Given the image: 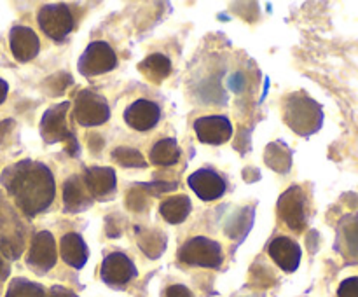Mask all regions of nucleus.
I'll list each match as a JSON object with an SVG mask.
<instances>
[{
  "label": "nucleus",
  "instance_id": "1",
  "mask_svg": "<svg viewBox=\"0 0 358 297\" xmlns=\"http://www.w3.org/2000/svg\"><path fill=\"white\" fill-rule=\"evenodd\" d=\"M0 184L28 219L49 210L56 198L55 175L41 161L21 159L10 164L0 175Z\"/></svg>",
  "mask_w": 358,
  "mask_h": 297
},
{
  "label": "nucleus",
  "instance_id": "2",
  "mask_svg": "<svg viewBox=\"0 0 358 297\" xmlns=\"http://www.w3.org/2000/svg\"><path fill=\"white\" fill-rule=\"evenodd\" d=\"M283 121L299 136H311L324 126V108L304 91L289 94L283 101Z\"/></svg>",
  "mask_w": 358,
  "mask_h": 297
},
{
  "label": "nucleus",
  "instance_id": "3",
  "mask_svg": "<svg viewBox=\"0 0 358 297\" xmlns=\"http://www.w3.org/2000/svg\"><path fill=\"white\" fill-rule=\"evenodd\" d=\"M27 243V224L0 191V254L9 261L21 257Z\"/></svg>",
  "mask_w": 358,
  "mask_h": 297
},
{
  "label": "nucleus",
  "instance_id": "4",
  "mask_svg": "<svg viewBox=\"0 0 358 297\" xmlns=\"http://www.w3.org/2000/svg\"><path fill=\"white\" fill-rule=\"evenodd\" d=\"M70 101H62L55 107L48 108L41 119V136L48 145L52 143H65L69 156H79V142L76 138V133L70 129L66 115L70 110Z\"/></svg>",
  "mask_w": 358,
  "mask_h": 297
},
{
  "label": "nucleus",
  "instance_id": "5",
  "mask_svg": "<svg viewBox=\"0 0 358 297\" xmlns=\"http://www.w3.org/2000/svg\"><path fill=\"white\" fill-rule=\"evenodd\" d=\"M177 257L187 266L219 269L224 262V250L219 241L212 238L194 236L178 248Z\"/></svg>",
  "mask_w": 358,
  "mask_h": 297
},
{
  "label": "nucleus",
  "instance_id": "6",
  "mask_svg": "<svg viewBox=\"0 0 358 297\" xmlns=\"http://www.w3.org/2000/svg\"><path fill=\"white\" fill-rule=\"evenodd\" d=\"M73 117L84 128L101 126L110 119V105L96 91L83 89L73 100Z\"/></svg>",
  "mask_w": 358,
  "mask_h": 297
},
{
  "label": "nucleus",
  "instance_id": "7",
  "mask_svg": "<svg viewBox=\"0 0 358 297\" xmlns=\"http://www.w3.org/2000/svg\"><path fill=\"white\" fill-rule=\"evenodd\" d=\"M41 30L55 42H65L73 30V14L66 3H45L38 9Z\"/></svg>",
  "mask_w": 358,
  "mask_h": 297
},
{
  "label": "nucleus",
  "instance_id": "8",
  "mask_svg": "<svg viewBox=\"0 0 358 297\" xmlns=\"http://www.w3.org/2000/svg\"><path fill=\"white\" fill-rule=\"evenodd\" d=\"M280 219L283 220L289 229L296 233H303L308 226V199L299 185H292L287 189L276 203Z\"/></svg>",
  "mask_w": 358,
  "mask_h": 297
},
{
  "label": "nucleus",
  "instance_id": "9",
  "mask_svg": "<svg viewBox=\"0 0 358 297\" xmlns=\"http://www.w3.org/2000/svg\"><path fill=\"white\" fill-rule=\"evenodd\" d=\"M117 66V56L115 51L112 49L110 44L103 41H94L84 49L80 55L77 68H79L80 75L83 77H94V75H103V73L112 72Z\"/></svg>",
  "mask_w": 358,
  "mask_h": 297
},
{
  "label": "nucleus",
  "instance_id": "10",
  "mask_svg": "<svg viewBox=\"0 0 358 297\" xmlns=\"http://www.w3.org/2000/svg\"><path fill=\"white\" fill-rule=\"evenodd\" d=\"M58 261V248L52 233L38 231L31 238L30 248L27 254V266L37 275H45L51 271Z\"/></svg>",
  "mask_w": 358,
  "mask_h": 297
},
{
  "label": "nucleus",
  "instance_id": "11",
  "mask_svg": "<svg viewBox=\"0 0 358 297\" xmlns=\"http://www.w3.org/2000/svg\"><path fill=\"white\" fill-rule=\"evenodd\" d=\"M138 275V269L133 264L131 259L122 252H112L103 259L100 268L101 282L112 289H122L128 285L135 276Z\"/></svg>",
  "mask_w": 358,
  "mask_h": 297
},
{
  "label": "nucleus",
  "instance_id": "12",
  "mask_svg": "<svg viewBox=\"0 0 358 297\" xmlns=\"http://www.w3.org/2000/svg\"><path fill=\"white\" fill-rule=\"evenodd\" d=\"M83 182L91 198L96 199V201H107L108 198H114L115 189H117L115 170L110 166L86 168L83 175Z\"/></svg>",
  "mask_w": 358,
  "mask_h": 297
},
{
  "label": "nucleus",
  "instance_id": "13",
  "mask_svg": "<svg viewBox=\"0 0 358 297\" xmlns=\"http://www.w3.org/2000/svg\"><path fill=\"white\" fill-rule=\"evenodd\" d=\"M189 187L201 201H215L226 194L227 184L212 168H199L187 178Z\"/></svg>",
  "mask_w": 358,
  "mask_h": 297
},
{
  "label": "nucleus",
  "instance_id": "14",
  "mask_svg": "<svg viewBox=\"0 0 358 297\" xmlns=\"http://www.w3.org/2000/svg\"><path fill=\"white\" fill-rule=\"evenodd\" d=\"M196 136L206 145H222L233 136V124L226 115H205L194 121Z\"/></svg>",
  "mask_w": 358,
  "mask_h": 297
},
{
  "label": "nucleus",
  "instance_id": "15",
  "mask_svg": "<svg viewBox=\"0 0 358 297\" xmlns=\"http://www.w3.org/2000/svg\"><path fill=\"white\" fill-rule=\"evenodd\" d=\"M334 248L345 261L358 262V212L348 213L338 222Z\"/></svg>",
  "mask_w": 358,
  "mask_h": 297
},
{
  "label": "nucleus",
  "instance_id": "16",
  "mask_svg": "<svg viewBox=\"0 0 358 297\" xmlns=\"http://www.w3.org/2000/svg\"><path fill=\"white\" fill-rule=\"evenodd\" d=\"M161 119V107L156 101L136 100L124 110V121L136 131H150Z\"/></svg>",
  "mask_w": 358,
  "mask_h": 297
},
{
  "label": "nucleus",
  "instance_id": "17",
  "mask_svg": "<svg viewBox=\"0 0 358 297\" xmlns=\"http://www.w3.org/2000/svg\"><path fill=\"white\" fill-rule=\"evenodd\" d=\"M268 254L273 261L276 262L280 269L285 273L297 271L301 264V257H303V248L299 247L297 241H294L289 236H276L275 240L269 243Z\"/></svg>",
  "mask_w": 358,
  "mask_h": 297
},
{
  "label": "nucleus",
  "instance_id": "18",
  "mask_svg": "<svg viewBox=\"0 0 358 297\" xmlns=\"http://www.w3.org/2000/svg\"><path fill=\"white\" fill-rule=\"evenodd\" d=\"M9 45L13 56L20 63L31 61L41 51V41L30 27L16 24L9 31Z\"/></svg>",
  "mask_w": 358,
  "mask_h": 297
},
{
  "label": "nucleus",
  "instance_id": "19",
  "mask_svg": "<svg viewBox=\"0 0 358 297\" xmlns=\"http://www.w3.org/2000/svg\"><path fill=\"white\" fill-rule=\"evenodd\" d=\"M94 199L87 192L80 175H72L63 182V210L66 213H83L93 206Z\"/></svg>",
  "mask_w": 358,
  "mask_h": 297
},
{
  "label": "nucleus",
  "instance_id": "20",
  "mask_svg": "<svg viewBox=\"0 0 358 297\" xmlns=\"http://www.w3.org/2000/svg\"><path fill=\"white\" fill-rule=\"evenodd\" d=\"M62 259L73 269H83L90 259V248L80 234L66 233L59 241Z\"/></svg>",
  "mask_w": 358,
  "mask_h": 297
},
{
  "label": "nucleus",
  "instance_id": "21",
  "mask_svg": "<svg viewBox=\"0 0 358 297\" xmlns=\"http://www.w3.org/2000/svg\"><path fill=\"white\" fill-rule=\"evenodd\" d=\"M136 241L143 254L149 259H159L166 252L168 238L159 229H145V227H135Z\"/></svg>",
  "mask_w": 358,
  "mask_h": 297
},
{
  "label": "nucleus",
  "instance_id": "22",
  "mask_svg": "<svg viewBox=\"0 0 358 297\" xmlns=\"http://www.w3.org/2000/svg\"><path fill=\"white\" fill-rule=\"evenodd\" d=\"M191 212L192 203L189 199V196L185 194L171 196V198H166L159 205V213L163 215V219L168 224H173V226L185 222V219L191 215Z\"/></svg>",
  "mask_w": 358,
  "mask_h": 297
},
{
  "label": "nucleus",
  "instance_id": "23",
  "mask_svg": "<svg viewBox=\"0 0 358 297\" xmlns=\"http://www.w3.org/2000/svg\"><path fill=\"white\" fill-rule=\"evenodd\" d=\"M264 163L276 173H289L292 168V150L282 140L268 143L264 150Z\"/></svg>",
  "mask_w": 358,
  "mask_h": 297
},
{
  "label": "nucleus",
  "instance_id": "24",
  "mask_svg": "<svg viewBox=\"0 0 358 297\" xmlns=\"http://www.w3.org/2000/svg\"><path fill=\"white\" fill-rule=\"evenodd\" d=\"M138 70L147 80L159 84L164 79H168V75L171 73V61L168 56L161 55V52H154V55H149L138 63Z\"/></svg>",
  "mask_w": 358,
  "mask_h": 297
},
{
  "label": "nucleus",
  "instance_id": "25",
  "mask_svg": "<svg viewBox=\"0 0 358 297\" xmlns=\"http://www.w3.org/2000/svg\"><path fill=\"white\" fill-rule=\"evenodd\" d=\"M180 159V147L175 138H163L149 150V161L154 166H171Z\"/></svg>",
  "mask_w": 358,
  "mask_h": 297
},
{
  "label": "nucleus",
  "instance_id": "26",
  "mask_svg": "<svg viewBox=\"0 0 358 297\" xmlns=\"http://www.w3.org/2000/svg\"><path fill=\"white\" fill-rule=\"evenodd\" d=\"M252 226H254V208H241L227 220L224 231L233 240L243 241L248 231L252 229Z\"/></svg>",
  "mask_w": 358,
  "mask_h": 297
},
{
  "label": "nucleus",
  "instance_id": "27",
  "mask_svg": "<svg viewBox=\"0 0 358 297\" xmlns=\"http://www.w3.org/2000/svg\"><path fill=\"white\" fill-rule=\"evenodd\" d=\"M6 297H45V289L27 278L10 280Z\"/></svg>",
  "mask_w": 358,
  "mask_h": 297
},
{
  "label": "nucleus",
  "instance_id": "28",
  "mask_svg": "<svg viewBox=\"0 0 358 297\" xmlns=\"http://www.w3.org/2000/svg\"><path fill=\"white\" fill-rule=\"evenodd\" d=\"M112 159L121 164L122 168H142L143 170V168L149 166L142 152L133 149V147H117V149L112 150Z\"/></svg>",
  "mask_w": 358,
  "mask_h": 297
},
{
  "label": "nucleus",
  "instance_id": "29",
  "mask_svg": "<svg viewBox=\"0 0 358 297\" xmlns=\"http://www.w3.org/2000/svg\"><path fill=\"white\" fill-rule=\"evenodd\" d=\"M126 206H128L131 212H145V210L149 208V194L136 184L135 187L128 192V196H126Z\"/></svg>",
  "mask_w": 358,
  "mask_h": 297
},
{
  "label": "nucleus",
  "instance_id": "30",
  "mask_svg": "<svg viewBox=\"0 0 358 297\" xmlns=\"http://www.w3.org/2000/svg\"><path fill=\"white\" fill-rule=\"evenodd\" d=\"M72 82L73 79L70 73L66 72L55 73V75L45 79V91H48V94H62Z\"/></svg>",
  "mask_w": 358,
  "mask_h": 297
},
{
  "label": "nucleus",
  "instance_id": "31",
  "mask_svg": "<svg viewBox=\"0 0 358 297\" xmlns=\"http://www.w3.org/2000/svg\"><path fill=\"white\" fill-rule=\"evenodd\" d=\"M147 194H152V196H161L164 192H170L175 191L178 187L177 182H152V184H138Z\"/></svg>",
  "mask_w": 358,
  "mask_h": 297
},
{
  "label": "nucleus",
  "instance_id": "32",
  "mask_svg": "<svg viewBox=\"0 0 358 297\" xmlns=\"http://www.w3.org/2000/svg\"><path fill=\"white\" fill-rule=\"evenodd\" d=\"M338 297H358V276L343 280L338 289Z\"/></svg>",
  "mask_w": 358,
  "mask_h": 297
},
{
  "label": "nucleus",
  "instance_id": "33",
  "mask_svg": "<svg viewBox=\"0 0 358 297\" xmlns=\"http://www.w3.org/2000/svg\"><path fill=\"white\" fill-rule=\"evenodd\" d=\"M227 86H229V89L233 93H241L245 89V86H247V77H245L243 72H234L229 77V80H227Z\"/></svg>",
  "mask_w": 358,
  "mask_h": 297
},
{
  "label": "nucleus",
  "instance_id": "34",
  "mask_svg": "<svg viewBox=\"0 0 358 297\" xmlns=\"http://www.w3.org/2000/svg\"><path fill=\"white\" fill-rule=\"evenodd\" d=\"M164 297H194L185 285H170L164 292Z\"/></svg>",
  "mask_w": 358,
  "mask_h": 297
},
{
  "label": "nucleus",
  "instance_id": "35",
  "mask_svg": "<svg viewBox=\"0 0 358 297\" xmlns=\"http://www.w3.org/2000/svg\"><path fill=\"white\" fill-rule=\"evenodd\" d=\"M49 297H79L73 290L66 289V287L55 285L51 287V292H49Z\"/></svg>",
  "mask_w": 358,
  "mask_h": 297
},
{
  "label": "nucleus",
  "instance_id": "36",
  "mask_svg": "<svg viewBox=\"0 0 358 297\" xmlns=\"http://www.w3.org/2000/svg\"><path fill=\"white\" fill-rule=\"evenodd\" d=\"M13 128H14L13 119H3V121H0V143L7 138V135H9Z\"/></svg>",
  "mask_w": 358,
  "mask_h": 297
},
{
  "label": "nucleus",
  "instance_id": "37",
  "mask_svg": "<svg viewBox=\"0 0 358 297\" xmlns=\"http://www.w3.org/2000/svg\"><path fill=\"white\" fill-rule=\"evenodd\" d=\"M10 275V264L3 259V255L0 254V283L6 282Z\"/></svg>",
  "mask_w": 358,
  "mask_h": 297
},
{
  "label": "nucleus",
  "instance_id": "38",
  "mask_svg": "<svg viewBox=\"0 0 358 297\" xmlns=\"http://www.w3.org/2000/svg\"><path fill=\"white\" fill-rule=\"evenodd\" d=\"M7 93H9V84L3 79H0V105L7 100Z\"/></svg>",
  "mask_w": 358,
  "mask_h": 297
}]
</instances>
